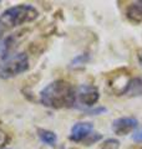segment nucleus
<instances>
[{
  "mask_svg": "<svg viewBox=\"0 0 142 149\" xmlns=\"http://www.w3.org/2000/svg\"><path fill=\"white\" fill-rule=\"evenodd\" d=\"M37 134H39V138L41 139L44 143L49 144V146H55L56 141H58V137L53 130H47V129H37Z\"/></svg>",
  "mask_w": 142,
  "mask_h": 149,
  "instance_id": "obj_9",
  "label": "nucleus"
},
{
  "mask_svg": "<svg viewBox=\"0 0 142 149\" xmlns=\"http://www.w3.org/2000/svg\"><path fill=\"white\" fill-rule=\"evenodd\" d=\"M141 149H142V148H141Z\"/></svg>",
  "mask_w": 142,
  "mask_h": 149,
  "instance_id": "obj_17",
  "label": "nucleus"
},
{
  "mask_svg": "<svg viewBox=\"0 0 142 149\" xmlns=\"http://www.w3.org/2000/svg\"><path fill=\"white\" fill-rule=\"evenodd\" d=\"M137 128V119L134 117H122L113 120L112 130L117 136H126Z\"/></svg>",
  "mask_w": 142,
  "mask_h": 149,
  "instance_id": "obj_4",
  "label": "nucleus"
},
{
  "mask_svg": "<svg viewBox=\"0 0 142 149\" xmlns=\"http://www.w3.org/2000/svg\"><path fill=\"white\" fill-rule=\"evenodd\" d=\"M101 139V134L100 133H96V134H90L89 138L85 141V144H87V146H90V144H92L93 142H97Z\"/></svg>",
  "mask_w": 142,
  "mask_h": 149,
  "instance_id": "obj_12",
  "label": "nucleus"
},
{
  "mask_svg": "<svg viewBox=\"0 0 142 149\" xmlns=\"http://www.w3.org/2000/svg\"><path fill=\"white\" fill-rule=\"evenodd\" d=\"M39 16V11L30 4H20L6 9L0 15V40L13 29L26 22H31Z\"/></svg>",
  "mask_w": 142,
  "mask_h": 149,
  "instance_id": "obj_2",
  "label": "nucleus"
},
{
  "mask_svg": "<svg viewBox=\"0 0 142 149\" xmlns=\"http://www.w3.org/2000/svg\"><path fill=\"white\" fill-rule=\"evenodd\" d=\"M107 109L105 108V107H97V108H93V109H91V111H87V113L89 114H101V113H105Z\"/></svg>",
  "mask_w": 142,
  "mask_h": 149,
  "instance_id": "obj_14",
  "label": "nucleus"
},
{
  "mask_svg": "<svg viewBox=\"0 0 142 149\" xmlns=\"http://www.w3.org/2000/svg\"><path fill=\"white\" fill-rule=\"evenodd\" d=\"M29 68V57L25 52H19L5 60V62L0 65V77L10 78L25 72Z\"/></svg>",
  "mask_w": 142,
  "mask_h": 149,
  "instance_id": "obj_3",
  "label": "nucleus"
},
{
  "mask_svg": "<svg viewBox=\"0 0 142 149\" xmlns=\"http://www.w3.org/2000/svg\"><path fill=\"white\" fill-rule=\"evenodd\" d=\"M5 149H9V148H5Z\"/></svg>",
  "mask_w": 142,
  "mask_h": 149,
  "instance_id": "obj_16",
  "label": "nucleus"
},
{
  "mask_svg": "<svg viewBox=\"0 0 142 149\" xmlns=\"http://www.w3.org/2000/svg\"><path fill=\"white\" fill-rule=\"evenodd\" d=\"M121 95H127V96H142V77H135L130 80L126 83L125 88L121 91Z\"/></svg>",
  "mask_w": 142,
  "mask_h": 149,
  "instance_id": "obj_7",
  "label": "nucleus"
},
{
  "mask_svg": "<svg viewBox=\"0 0 142 149\" xmlns=\"http://www.w3.org/2000/svg\"><path fill=\"white\" fill-rule=\"evenodd\" d=\"M79 101L85 106H93L97 103L100 98L98 90L95 86L91 85H84L79 90Z\"/></svg>",
  "mask_w": 142,
  "mask_h": 149,
  "instance_id": "obj_5",
  "label": "nucleus"
},
{
  "mask_svg": "<svg viewBox=\"0 0 142 149\" xmlns=\"http://www.w3.org/2000/svg\"><path fill=\"white\" fill-rule=\"evenodd\" d=\"M89 61V55L87 54H84V55H79L76 58H74V61L71 62L70 66L71 67H75V66H80V65H84Z\"/></svg>",
  "mask_w": 142,
  "mask_h": 149,
  "instance_id": "obj_11",
  "label": "nucleus"
},
{
  "mask_svg": "<svg viewBox=\"0 0 142 149\" xmlns=\"http://www.w3.org/2000/svg\"><path fill=\"white\" fill-rule=\"evenodd\" d=\"M93 129L92 123L90 122H77L74 124V127L71 128L70 133V139L72 142H82L86 141L89 136L91 134Z\"/></svg>",
  "mask_w": 142,
  "mask_h": 149,
  "instance_id": "obj_6",
  "label": "nucleus"
},
{
  "mask_svg": "<svg viewBox=\"0 0 142 149\" xmlns=\"http://www.w3.org/2000/svg\"><path fill=\"white\" fill-rule=\"evenodd\" d=\"M138 62H140V65L142 66V51H141L140 55H138Z\"/></svg>",
  "mask_w": 142,
  "mask_h": 149,
  "instance_id": "obj_15",
  "label": "nucleus"
},
{
  "mask_svg": "<svg viewBox=\"0 0 142 149\" xmlns=\"http://www.w3.org/2000/svg\"><path fill=\"white\" fill-rule=\"evenodd\" d=\"M132 139H134L135 142H138V143H142V127L137 128L134 134H132Z\"/></svg>",
  "mask_w": 142,
  "mask_h": 149,
  "instance_id": "obj_13",
  "label": "nucleus"
},
{
  "mask_svg": "<svg viewBox=\"0 0 142 149\" xmlns=\"http://www.w3.org/2000/svg\"><path fill=\"white\" fill-rule=\"evenodd\" d=\"M76 101V90L70 82L58 80L49 83L40 92V102L53 109L70 108Z\"/></svg>",
  "mask_w": 142,
  "mask_h": 149,
  "instance_id": "obj_1",
  "label": "nucleus"
},
{
  "mask_svg": "<svg viewBox=\"0 0 142 149\" xmlns=\"http://www.w3.org/2000/svg\"><path fill=\"white\" fill-rule=\"evenodd\" d=\"M126 15L132 22H142V1H135L129 5Z\"/></svg>",
  "mask_w": 142,
  "mask_h": 149,
  "instance_id": "obj_8",
  "label": "nucleus"
},
{
  "mask_svg": "<svg viewBox=\"0 0 142 149\" xmlns=\"http://www.w3.org/2000/svg\"><path fill=\"white\" fill-rule=\"evenodd\" d=\"M118 148H120V142L113 138L106 139L100 146V149H118Z\"/></svg>",
  "mask_w": 142,
  "mask_h": 149,
  "instance_id": "obj_10",
  "label": "nucleus"
}]
</instances>
